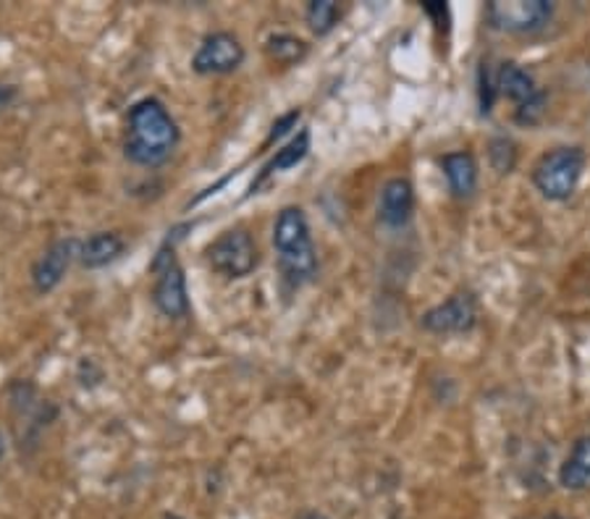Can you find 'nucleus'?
<instances>
[{
  "label": "nucleus",
  "mask_w": 590,
  "mask_h": 519,
  "mask_svg": "<svg viewBox=\"0 0 590 519\" xmlns=\"http://www.w3.org/2000/svg\"><path fill=\"white\" fill-rule=\"evenodd\" d=\"M182 142V129L163 100L142 98L129 108L124 129V157L140 169L169 163Z\"/></svg>",
  "instance_id": "f257e3e1"
},
{
  "label": "nucleus",
  "mask_w": 590,
  "mask_h": 519,
  "mask_svg": "<svg viewBox=\"0 0 590 519\" xmlns=\"http://www.w3.org/2000/svg\"><path fill=\"white\" fill-rule=\"evenodd\" d=\"M273 250L278 257L281 284L289 292L313 284L318 276V252H315L311 223L302 207H281L273 223Z\"/></svg>",
  "instance_id": "f03ea898"
},
{
  "label": "nucleus",
  "mask_w": 590,
  "mask_h": 519,
  "mask_svg": "<svg viewBox=\"0 0 590 519\" xmlns=\"http://www.w3.org/2000/svg\"><path fill=\"white\" fill-rule=\"evenodd\" d=\"M190 228H192L190 223H182V226L171 228L161 247H157L153 263H150V273H155L153 305L157 307V313L169 317V320H184V317H190L192 313L184 268L176 260V244L186 236L182 231Z\"/></svg>",
  "instance_id": "7ed1b4c3"
},
{
  "label": "nucleus",
  "mask_w": 590,
  "mask_h": 519,
  "mask_svg": "<svg viewBox=\"0 0 590 519\" xmlns=\"http://www.w3.org/2000/svg\"><path fill=\"white\" fill-rule=\"evenodd\" d=\"M205 260L218 276L240 281L252 276L257 265H261V250H257L255 236L247 228L234 226L226 228L207 244Z\"/></svg>",
  "instance_id": "20e7f679"
},
{
  "label": "nucleus",
  "mask_w": 590,
  "mask_h": 519,
  "mask_svg": "<svg viewBox=\"0 0 590 519\" xmlns=\"http://www.w3.org/2000/svg\"><path fill=\"white\" fill-rule=\"evenodd\" d=\"M582 169H586V153L580 147H559L541 157L532 179L543 197L567 200L578 190Z\"/></svg>",
  "instance_id": "39448f33"
},
{
  "label": "nucleus",
  "mask_w": 590,
  "mask_h": 519,
  "mask_svg": "<svg viewBox=\"0 0 590 519\" xmlns=\"http://www.w3.org/2000/svg\"><path fill=\"white\" fill-rule=\"evenodd\" d=\"M247 61V50L234 32H211L205 34L192 55V71L200 77H226L242 69Z\"/></svg>",
  "instance_id": "423d86ee"
},
{
  "label": "nucleus",
  "mask_w": 590,
  "mask_h": 519,
  "mask_svg": "<svg viewBox=\"0 0 590 519\" xmlns=\"http://www.w3.org/2000/svg\"><path fill=\"white\" fill-rule=\"evenodd\" d=\"M496 86H499L503 98L515 100L517 103V113H515L517 124L532 126L541 121L546 98L528 71L517 67V63H503L499 69V77H496Z\"/></svg>",
  "instance_id": "0eeeda50"
},
{
  "label": "nucleus",
  "mask_w": 590,
  "mask_h": 519,
  "mask_svg": "<svg viewBox=\"0 0 590 519\" xmlns=\"http://www.w3.org/2000/svg\"><path fill=\"white\" fill-rule=\"evenodd\" d=\"M549 0H494L488 3V21L503 32L528 34L538 32L551 19Z\"/></svg>",
  "instance_id": "6e6552de"
},
{
  "label": "nucleus",
  "mask_w": 590,
  "mask_h": 519,
  "mask_svg": "<svg viewBox=\"0 0 590 519\" xmlns=\"http://www.w3.org/2000/svg\"><path fill=\"white\" fill-rule=\"evenodd\" d=\"M420 323L430 334H465L478 323V302L470 292H459L444 305L428 309Z\"/></svg>",
  "instance_id": "1a4fd4ad"
},
{
  "label": "nucleus",
  "mask_w": 590,
  "mask_h": 519,
  "mask_svg": "<svg viewBox=\"0 0 590 519\" xmlns=\"http://www.w3.org/2000/svg\"><path fill=\"white\" fill-rule=\"evenodd\" d=\"M79 255V242L77 240H55L50 247L38 257V263L32 265V286L34 292L45 294L55 292L61 286V281L67 278V273L71 268Z\"/></svg>",
  "instance_id": "9d476101"
},
{
  "label": "nucleus",
  "mask_w": 590,
  "mask_h": 519,
  "mask_svg": "<svg viewBox=\"0 0 590 519\" xmlns=\"http://www.w3.org/2000/svg\"><path fill=\"white\" fill-rule=\"evenodd\" d=\"M415 211V186L409 179L397 176L388 179L380 190L378 197V218L380 223H386L388 228H399L413 218Z\"/></svg>",
  "instance_id": "9b49d317"
},
{
  "label": "nucleus",
  "mask_w": 590,
  "mask_h": 519,
  "mask_svg": "<svg viewBox=\"0 0 590 519\" xmlns=\"http://www.w3.org/2000/svg\"><path fill=\"white\" fill-rule=\"evenodd\" d=\"M126 242L121 240V234L116 231H98V234L88 236V240L79 242V265L88 271H100L105 265L116 263V260L124 255Z\"/></svg>",
  "instance_id": "f8f14e48"
},
{
  "label": "nucleus",
  "mask_w": 590,
  "mask_h": 519,
  "mask_svg": "<svg viewBox=\"0 0 590 519\" xmlns=\"http://www.w3.org/2000/svg\"><path fill=\"white\" fill-rule=\"evenodd\" d=\"M307 153H311V132H307V129H302L299 134H294L292 140L284 144V147L276 150V155H273L271 161L263 165L261 173H257L255 179H252V184H250L247 194H244V200L252 197V194H257V190H261V186H263L265 182H268V179L273 176V173L289 171V169H294V165H297V163L305 161Z\"/></svg>",
  "instance_id": "ddd939ff"
},
{
  "label": "nucleus",
  "mask_w": 590,
  "mask_h": 519,
  "mask_svg": "<svg viewBox=\"0 0 590 519\" xmlns=\"http://www.w3.org/2000/svg\"><path fill=\"white\" fill-rule=\"evenodd\" d=\"M441 169L446 182H449V192L457 200L470 197L478 186V163L470 153H449L441 157Z\"/></svg>",
  "instance_id": "4468645a"
},
{
  "label": "nucleus",
  "mask_w": 590,
  "mask_h": 519,
  "mask_svg": "<svg viewBox=\"0 0 590 519\" xmlns=\"http://www.w3.org/2000/svg\"><path fill=\"white\" fill-rule=\"evenodd\" d=\"M559 480L567 490H588L590 488V436L580 438L572 446L570 457L564 459L559 470Z\"/></svg>",
  "instance_id": "2eb2a0df"
},
{
  "label": "nucleus",
  "mask_w": 590,
  "mask_h": 519,
  "mask_svg": "<svg viewBox=\"0 0 590 519\" xmlns=\"http://www.w3.org/2000/svg\"><path fill=\"white\" fill-rule=\"evenodd\" d=\"M265 53L276 63H281V67H294V63H299L302 58L307 55V42L286 32L271 34V38L265 40Z\"/></svg>",
  "instance_id": "dca6fc26"
},
{
  "label": "nucleus",
  "mask_w": 590,
  "mask_h": 519,
  "mask_svg": "<svg viewBox=\"0 0 590 519\" xmlns=\"http://www.w3.org/2000/svg\"><path fill=\"white\" fill-rule=\"evenodd\" d=\"M305 19L313 32L318 34V38H323V34H328L330 29L339 24L342 9H339V3H334V0H313V3L307 6Z\"/></svg>",
  "instance_id": "f3484780"
},
{
  "label": "nucleus",
  "mask_w": 590,
  "mask_h": 519,
  "mask_svg": "<svg viewBox=\"0 0 590 519\" xmlns=\"http://www.w3.org/2000/svg\"><path fill=\"white\" fill-rule=\"evenodd\" d=\"M515 142L509 136H496L491 142V163L499 173H509L515 165Z\"/></svg>",
  "instance_id": "a211bd4d"
},
{
  "label": "nucleus",
  "mask_w": 590,
  "mask_h": 519,
  "mask_svg": "<svg viewBox=\"0 0 590 519\" xmlns=\"http://www.w3.org/2000/svg\"><path fill=\"white\" fill-rule=\"evenodd\" d=\"M299 115H302L299 111H289V113H286V115H281V119L276 121V124L271 126V134H268V140H265V147H268V144H273V142L284 140V136L289 134L294 126H297Z\"/></svg>",
  "instance_id": "6ab92c4d"
},
{
  "label": "nucleus",
  "mask_w": 590,
  "mask_h": 519,
  "mask_svg": "<svg viewBox=\"0 0 590 519\" xmlns=\"http://www.w3.org/2000/svg\"><path fill=\"white\" fill-rule=\"evenodd\" d=\"M423 11L436 21L438 29H449V6L446 3H423Z\"/></svg>",
  "instance_id": "aec40b11"
},
{
  "label": "nucleus",
  "mask_w": 590,
  "mask_h": 519,
  "mask_svg": "<svg viewBox=\"0 0 590 519\" xmlns=\"http://www.w3.org/2000/svg\"><path fill=\"white\" fill-rule=\"evenodd\" d=\"M17 95H19V90H17V86L0 82V113H3L6 108H9V105L13 103V100H17Z\"/></svg>",
  "instance_id": "412c9836"
},
{
  "label": "nucleus",
  "mask_w": 590,
  "mask_h": 519,
  "mask_svg": "<svg viewBox=\"0 0 590 519\" xmlns=\"http://www.w3.org/2000/svg\"><path fill=\"white\" fill-rule=\"evenodd\" d=\"M299 519H328L326 515H318V511H307V515H302Z\"/></svg>",
  "instance_id": "4be33fe9"
},
{
  "label": "nucleus",
  "mask_w": 590,
  "mask_h": 519,
  "mask_svg": "<svg viewBox=\"0 0 590 519\" xmlns=\"http://www.w3.org/2000/svg\"><path fill=\"white\" fill-rule=\"evenodd\" d=\"M6 457V441H3V430H0V459Z\"/></svg>",
  "instance_id": "5701e85b"
},
{
  "label": "nucleus",
  "mask_w": 590,
  "mask_h": 519,
  "mask_svg": "<svg viewBox=\"0 0 590 519\" xmlns=\"http://www.w3.org/2000/svg\"><path fill=\"white\" fill-rule=\"evenodd\" d=\"M163 519H186V517H182V515H163Z\"/></svg>",
  "instance_id": "b1692460"
},
{
  "label": "nucleus",
  "mask_w": 590,
  "mask_h": 519,
  "mask_svg": "<svg viewBox=\"0 0 590 519\" xmlns=\"http://www.w3.org/2000/svg\"><path fill=\"white\" fill-rule=\"evenodd\" d=\"M546 519H567V517H559V515H551V517H546Z\"/></svg>",
  "instance_id": "393cba45"
}]
</instances>
